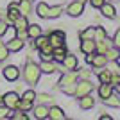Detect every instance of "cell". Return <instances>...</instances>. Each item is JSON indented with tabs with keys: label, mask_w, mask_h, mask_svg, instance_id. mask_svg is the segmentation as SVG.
Segmentation results:
<instances>
[{
	"label": "cell",
	"mask_w": 120,
	"mask_h": 120,
	"mask_svg": "<svg viewBox=\"0 0 120 120\" xmlns=\"http://www.w3.org/2000/svg\"><path fill=\"white\" fill-rule=\"evenodd\" d=\"M40 75H41V68L40 65H36L32 61H27L25 63V70H23V79L27 84L34 86L38 84V81H40Z\"/></svg>",
	"instance_id": "1"
},
{
	"label": "cell",
	"mask_w": 120,
	"mask_h": 120,
	"mask_svg": "<svg viewBox=\"0 0 120 120\" xmlns=\"http://www.w3.org/2000/svg\"><path fill=\"white\" fill-rule=\"evenodd\" d=\"M91 90H93V84H91L88 79H82L81 82H77L75 84V93L74 95L77 97V99H81V97L88 95V93H91Z\"/></svg>",
	"instance_id": "2"
},
{
	"label": "cell",
	"mask_w": 120,
	"mask_h": 120,
	"mask_svg": "<svg viewBox=\"0 0 120 120\" xmlns=\"http://www.w3.org/2000/svg\"><path fill=\"white\" fill-rule=\"evenodd\" d=\"M18 102H20V95L16 93V91H9V93H5L2 97V104L7 106L9 109H16L18 108Z\"/></svg>",
	"instance_id": "3"
},
{
	"label": "cell",
	"mask_w": 120,
	"mask_h": 120,
	"mask_svg": "<svg viewBox=\"0 0 120 120\" xmlns=\"http://www.w3.org/2000/svg\"><path fill=\"white\" fill-rule=\"evenodd\" d=\"M66 13L70 16H81L82 13H84V4L82 2H79V0H74V2H70L68 4V7H66Z\"/></svg>",
	"instance_id": "4"
},
{
	"label": "cell",
	"mask_w": 120,
	"mask_h": 120,
	"mask_svg": "<svg viewBox=\"0 0 120 120\" xmlns=\"http://www.w3.org/2000/svg\"><path fill=\"white\" fill-rule=\"evenodd\" d=\"M49 43L54 47V49H56V47L65 45V32H63V30H54V32H50Z\"/></svg>",
	"instance_id": "5"
},
{
	"label": "cell",
	"mask_w": 120,
	"mask_h": 120,
	"mask_svg": "<svg viewBox=\"0 0 120 120\" xmlns=\"http://www.w3.org/2000/svg\"><path fill=\"white\" fill-rule=\"evenodd\" d=\"M77 77H79V74H75V72H72V70H68L63 77L59 79V88H63V86H66V84H74V82H77Z\"/></svg>",
	"instance_id": "6"
},
{
	"label": "cell",
	"mask_w": 120,
	"mask_h": 120,
	"mask_svg": "<svg viewBox=\"0 0 120 120\" xmlns=\"http://www.w3.org/2000/svg\"><path fill=\"white\" fill-rule=\"evenodd\" d=\"M32 113H34V118H38V120L49 118V108L45 104H38L36 108H32Z\"/></svg>",
	"instance_id": "7"
},
{
	"label": "cell",
	"mask_w": 120,
	"mask_h": 120,
	"mask_svg": "<svg viewBox=\"0 0 120 120\" xmlns=\"http://www.w3.org/2000/svg\"><path fill=\"white\" fill-rule=\"evenodd\" d=\"M4 77L7 81H11V82H13V81H16L18 79V77H20V70H18V68H16V66H5L4 68Z\"/></svg>",
	"instance_id": "8"
},
{
	"label": "cell",
	"mask_w": 120,
	"mask_h": 120,
	"mask_svg": "<svg viewBox=\"0 0 120 120\" xmlns=\"http://www.w3.org/2000/svg\"><path fill=\"white\" fill-rule=\"evenodd\" d=\"M97 49V41L95 40H81V50L84 54H93Z\"/></svg>",
	"instance_id": "9"
},
{
	"label": "cell",
	"mask_w": 120,
	"mask_h": 120,
	"mask_svg": "<svg viewBox=\"0 0 120 120\" xmlns=\"http://www.w3.org/2000/svg\"><path fill=\"white\" fill-rule=\"evenodd\" d=\"M63 66L65 70H77V57L74 54H66L63 59Z\"/></svg>",
	"instance_id": "10"
},
{
	"label": "cell",
	"mask_w": 120,
	"mask_h": 120,
	"mask_svg": "<svg viewBox=\"0 0 120 120\" xmlns=\"http://www.w3.org/2000/svg\"><path fill=\"white\" fill-rule=\"evenodd\" d=\"M25 45V41L20 40V38H11L9 41H7V49H9V52H18V50H22Z\"/></svg>",
	"instance_id": "11"
},
{
	"label": "cell",
	"mask_w": 120,
	"mask_h": 120,
	"mask_svg": "<svg viewBox=\"0 0 120 120\" xmlns=\"http://www.w3.org/2000/svg\"><path fill=\"white\" fill-rule=\"evenodd\" d=\"M41 74H54L56 70H57V66H56V61L54 59H50V61H43L41 59Z\"/></svg>",
	"instance_id": "12"
},
{
	"label": "cell",
	"mask_w": 120,
	"mask_h": 120,
	"mask_svg": "<svg viewBox=\"0 0 120 120\" xmlns=\"http://www.w3.org/2000/svg\"><path fill=\"white\" fill-rule=\"evenodd\" d=\"M79 106H81V109H91V108L95 106V99L88 93V95H84V97L79 99Z\"/></svg>",
	"instance_id": "13"
},
{
	"label": "cell",
	"mask_w": 120,
	"mask_h": 120,
	"mask_svg": "<svg viewBox=\"0 0 120 120\" xmlns=\"http://www.w3.org/2000/svg\"><path fill=\"white\" fill-rule=\"evenodd\" d=\"M13 27H15V30H25L27 27H29V20H27V16L20 15L15 22H13Z\"/></svg>",
	"instance_id": "14"
},
{
	"label": "cell",
	"mask_w": 120,
	"mask_h": 120,
	"mask_svg": "<svg viewBox=\"0 0 120 120\" xmlns=\"http://www.w3.org/2000/svg\"><path fill=\"white\" fill-rule=\"evenodd\" d=\"M111 93H113V84H109V82H100V86H99V97L100 99H106V97H109Z\"/></svg>",
	"instance_id": "15"
},
{
	"label": "cell",
	"mask_w": 120,
	"mask_h": 120,
	"mask_svg": "<svg viewBox=\"0 0 120 120\" xmlns=\"http://www.w3.org/2000/svg\"><path fill=\"white\" fill-rule=\"evenodd\" d=\"M49 118L50 120H63V118H65V113H63L61 108L52 106V108H49Z\"/></svg>",
	"instance_id": "16"
},
{
	"label": "cell",
	"mask_w": 120,
	"mask_h": 120,
	"mask_svg": "<svg viewBox=\"0 0 120 120\" xmlns=\"http://www.w3.org/2000/svg\"><path fill=\"white\" fill-rule=\"evenodd\" d=\"M100 13H102L106 18H115V16H116L115 7H113L111 4H108V2H104V4L100 5Z\"/></svg>",
	"instance_id": "17"
},
{
	"label": "cell",
	"mask_w": 120,
	"mask_h": 120,
	"mask_svg": "<svg viewBox=\"0 0 120 120\" xmlns=\"http://www.w3.org/2000/svg\"><path fill=\"white\" fill-rule=\"evenodd\" d=\"M27 34H29L30 40H36L38 36L43 34V30H41V27H40L38 23H30L29 27H27Z\"/></svg>",
	"instance_id": "18"
},
{
	"label": "cell",
	"mask_w": 120,
	"mask_h": 120,
	"mask_svg": "<svg viewBox=\"0 0 120 120\" xmlns=\"http://www.w3.org/2000/svg\"><path fill=\"white\" fill-rule=\"evenodd\" d=\"M91 65L95 68H104L108 65V59H106L104 54H93V59H91Z\"/></svg>",
	"instance_id": "19"
},
{
	"label": "cell",
	"mask_w": 120,
	"mask_h": 120,
	"mask_svg": "<svg viewBox=\"0 0 120 120\" xmlns=\"http://www.w3.org/2000/svg\"><path fill=\"white\" fill-rule=\"evenodd\" d=\"M52 56H54V61H57V63H63V59H65V56H66V49H65V45L56 47V49L52 50Z\"/></svg>",
	"instance_id": "20"
},
{
	"label": "cell",
	"mask_w": 120,
	"mask_h": 120,
	"mask_svg": "<svg viewBox=\"0 0 120 120\" xmlns=\"http://www.w3.org/2000/svg\"><path fill=\"white\" fill-rule=\"evenodd\" d=\"M18 11H20V15H23V16H29V13L32 11L30 0H20V2H18Z\"/></svg>",
	"instance_id": "21"
},
{
	"label": "cell",
	"mask_w": 120,
	"mask_h": 120,
	"mask_svg": "<svg viewBox=\"0 0 120 120\" xmlns=\"http://www.w3.org/2000/svg\"><path fill=\"white\" fill-rule=\"evenodd\" d=\"M106 59H108V61H118V57H120V49H116V47H115V49H111V47H109V49H108V50H106Z\"/></svg>",
	"instance_id": "22"
},
{
	"label": "cell",
	"mask_w": 120,
	"mask_h": 120,
	"mask_svg": "<svg viewBox=\"0 0 120 120\" xmlns=\"http://www.w3.org/2000/svg\"><path fill=\"white\" fill-rule=\"evenodd\" d=\"M104 100V104L106 106H111V108H120V99L116 95H113V93H111L109 97H106V99H102Z\"/></svg>",
	"instance_id": "23"
},
{
	"label": "cell",
	"mask_w": 120,
	"mask_h": 120,
	"mask_svg": "<svg viewBox=\"0 0 120 120\" xmlns=\"http://www.w3.org/2000/svg\"><path fill=\"white\" fill-rule=\"evenodd\" d=\"M61 13H63V7H61V5L49 7V15H47V18H50V20H54V18H59Z\"/></svg>",
	"instance_id": "24"
},
{
	"label": "cell",
	"mask_w": 120,
	"mask_h": 120,
	"mask_svg": "<svg viewBox=\"0 0 120 120\" xmlns=\"http://www.w3.org/2000/svg\"><path fill=\"white\" fill-rule=\"evenodd\" d=\"M36 13H38L40 18H47V15H49V5H47L45 2H40V4L36 5Z\"/></svg>",
	"instance_id": "25"
},
{
	"label": "cell",
	"mask_w": 120,
	"mask_h": 120,
	"mask_svg": "<svg viewBox=\"0 0 120 120\" xmlns=\"http://www.w3.org/2000/svg\"><path fill=\"white\" fill-rule=\"evenodd\" d=\"M109 41H108V38L106 40H102V41H97V49H95V52H99V54H106V50L109 49Z\"/></svg>",
	"instance_id": "26"
},
{
	"label": "cell",
	"mask_w": 120,
	"mask_h": 120,
	"mask_svg": "<svg viewBox=\"0 0 120 120\" xmlns=\"http://www.w3.org/2000/svg\"><path fill=\"white\" fill-rule=\"evenodd\" d=\"M81 40H93V36H95V27H88V29L81 30Z\"/></svg>",
	"instance_id": "27"
},
{
	"label": "cell",
	"mask_w": 120,
	"mask_h": 120,
	"mask_svg": "<svg viewBox=\"0 0 120 120\" xmlns=\"http://www.w3.org/2000/svg\"><path fill=\"white\" fill-rule=\"evenodd\" d=\"M47 43H49V36H43V34H41V36H38V38L34 40V49L40 50V49H43Z\"/></svg>",
	"instance_id": "28"
},
{
	"label": "cell",
	"mask_w": 120,
	"mask_h": 120,
	"mask_svg": "<svg viewBox=\"0 0 120 120\" xmlns=\"http://www.w3.org/2000/svg\"><path fill=\"white\" fill-rule=\"evenodd\" d=\"M108 38V34H106V29L104 27H95V36H93V40L95 41H102Z\"/></svg>",
	"instance_id": "29"
},
{
	"label": "cell",
	"mask_w": 120,
	"mask_h": 120,
	"mask_svg": "<svg viewBox=\"0 0 120 120\" xmlns=\"http://www.w3.org/2000/svg\"><path fill=\"white\" fill-rule=\"evenodd\" d=\"M16 109H22V111H25V113H29V111L32 109V102H30V100L20 99V102H18V108H16Z\"/></svg>",
	"instance_id": "30"
},
{
	"label": "cell",
	"mask_w": 120,
	"mask_h": 120,
	"mask_svg": "<svg viewBox=\"0 0 120 120\" xmlns=\"http://www.w3.org/2000/svg\"><path fill=\"white\" fill-rule=\"evenodd\" d=\"M9 118H15V120H27V118H29V113H25V111H22V109H16L15 113H11Z\"/></svg>",
	"instance_id": "31"
},
{
	"label": "cell",
	"mask_w": 120,
	"mask_h": 120,
	"mask_svg": "<svg viewBox=\"0 0 120 120\" xmlns=\"http://www.w3.org/2000/svg\"><path fill=\"white\" fill-rule=\"evenodd\" d=\"M111 72L109 70H100L99 72V81L100 82H111Z\"/></svg>",
	"instance_id": "32"
},
{
	"label": "cell",
	"mask_w": 120,
	"mask_h": 120,
	"mask_svg": "<svg viewBox=\"0 0 120 120\" xmlns=\"http://www.w3.org/2000/svg\"><path fill=\"white\" fill-rule=\"evenodd\" d=\"M20 99H23V100H30V102H34V100H36V91H34V90H27V91H23V95H22Z\"/></svg>",
	"instance_id": "33"
},
{
	"label": "cell",
	"mask_w": 120,
	"mask_h": 120,
	"mask_svg": "<svg viewBox=\"0 0 120 120\" xmlns=\"http://www.w3.org/2000/svg\"><path fill=\"white\" fill-rule=\"evenodd\" d=\"M11 116V109L7 108V106H0V120H4V118H9Z\"/></svg>",
	"instance_id": "34"
},
{
	"label": "cell",
	"mask_w": 120,
	"mask_h": 120,
	"mask_svg": "<svg viewBox=\"0 0 120 120\" xmlns=\"http://www.w3.org/2000/svg\"><path fill=\"white\" fill-rule=\"evenodd\" d=\"M7 56H9V49H7V45H4L0 41V61H4Z\"/></svg>",
	"instance_id": "35"
},
{
	"label": "cell",
	"mask_w": 120,
	"mask_h": 120,
	"mask_svg": "<svg viewBox=\"0 0 120 120\" xmlns=\"http://www.w3.org/2000/svg\"><path fill=\"white\" fill-rule=\"evenodd\" d=\"M75 84H77V82H74V84H66V86H63L61 90L65 91L66 95H74V93H75Z\"/></svg>",
	"instance_id": "36"
},
{
	"label": "cell",
	"mask_w": 120,
	"mask_h": 120,
	"mask_svg": "<svg viewBox=\"0 0 120 120\" xmlns=\"http://www.w3.org/2000/svg\"><path fill=\"white\" fill-rule=\"evenodd\" d=\"M108 63H109V61H108ZM109 72L111 74H120V66H118V63H116V59L109 63Z\"/></svg>",
	"instance_id": "37"
},
{
	"label": "cell",
	"mask_w": 120,
	"mask_h": 120,
	"mask_svg": "<svg viewBox=\"0 0 120 120\" xmlns=\"http://www.w3.org/2000/svg\"><path fill=\"white\" fill-rule=\"evenodd\" d=\"M36 99H40V102H41V104H45V102L52 100V97H50L49 93H40V95H36Z\"/></svg>",
	"instance_id": "38"
},
{
	"label": "cell",
	"mask_w": 120,
	"mask_h": 120,
	"mask_svg": "<svg viewBox=\"0 0 120 120\" xmlns=\"http://www.w3.org/2000/svg\"><path fill=\"white\" fill-rule=\"evenodd\" d=\"M113 43H115L116 49H120V29L115 32V38H113Z\"/></svg>",
	"instance_id": "39"
},
{
	"label": "cell",
	"mask_w": 120,
	"mask_h": 120,
	"mask_svg": "<svg viewBox=\"0 0 120 120\" xmlns=\"http://www.w3.org/2000/svg\"><path fill=\"white\" fill-rule=\"evenodd\" d=\"M106 0H90V4L93 5V7H95V9H100V5L104 4Z\"/></svg>",
	"instance_id": "40"
},
{
	"label": "cell",
	"mask_w": 120,
	"mask_h": 120,
	"mask_svg": "<svg viewBox=\"0 0 120 120\" xmlns=\"http://www.w3.org/2000/svg\"><path fill=\"white\" fill-rule=\"evenodd\" d=\"M79 75L82 77V79H90V77H91V72L84 68V70H81V72H79Z\"/></svg>",
	"instance_id": "41"
},
{
	"label": "cell",
	"mask_w": 120,
	"mask_h": 120,
	"mask_svg": "<svg viewBox=\"0 0 120 120\" xmlns=\"http://www.w3.org/2000/svg\"><path fill=\"white\" fill-rule=\"evenodd\" d=\"M16 32H18V36H16V38H20V40L29 38V34H27V29H25V30H16Z\"/></svg>",
	"instance_id": "42"
},
{
	"label": "cell",
	"mask_w": 120,
	"mask_h": 120,
	"mask_svg": "<svg viewBox=\"0 0 120 120\" xmlns=\"http://www.w3.org/2000/svg\"><path fill=\"white\" fill-rule=\"evenodd\" d=\"M5 30H7V23H5V22H0V36H4Z\"/></svg>",
	"instance_id": "43"
},
{
	"label": "cell",
	"mask_w": 120,
	"mask_h": 120,
	"mask_svg": "<svg viewBox=\"0 0 120 120\" xmlns=\"http://www.w3.org/2000/svg\"><path fill=\"white\" fill-rule=\"evenodd\" d=\"M7 9H9V11H11V9H15V11H18V4H16V2H11V4L7 5Z\"/></svg>",
	"instance_id": "44"
},
{
	"label": "cell",
	"mask_w": 120,
	"mask_h": 120,
	"mask_svg": "<svg viewBox=\"0 0 120 120\" xmlns=\"http://www.w3.org/2000/svg\"><path fill=\"white\" fill-rule=\"evenodd\" d=\"M100 120H111L109 115H100Z\"/></svg>",
	"instance_id": "45"
},
{
	"label": "cell",
	"mask_w": 120,
	"mask_h": 120,
	"mask_svg": "<svg viewBox=\"0 0 120 120\" xmlns=\"http://www.w3.org/2000/svg\"><path fill=\"white\" fill-rule=\"evenodd\" d=\"M115 86H116V91L120 93V84H115Z\"/></svg>",
	"instance_id": "46"
},
{
	"label": "cell",
	"mask_w": 120,
	"mask_h": 120,
	"mask_svg": "<svg viewBox=\"0 0 120 120\" xmlns=\"http://www.w3.org/2000/svg\"><path fill=\"white\" fill-rule=\"evenodd\" d=\"M79 2H82V4H84V2H86V0H79Z\"/></svg>",
	"instance_id": "47"
},
{
	"label": "cell",
	"mask_w": 120,
	"mask_h": 120,
	"mask_svg": "<svg viewBox=\"0 0 120 120\" xmlns=\"http://www.w3.org/2000/svg\"><path fill=\"white\" fill-rule=\"evenodd\" d=\"M118 84H120V75H118Z\"/></svg>",
	"instance_id": "48"
},
{
	"label": "cell",
	"mask_w": 120,
	"mask_h": 120,
	"mask_svg": "<svg viewBox=\"0 0 120 120\" xmlns=\"http://www.w3.org/2000/svg\"><path fill=\"white\" fill-rule=\"evenodd\" d=\"M30 2H32V0H30Z\"/></svg>",
	"instance_id": "49"
}]
</instances>
